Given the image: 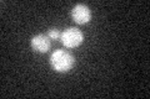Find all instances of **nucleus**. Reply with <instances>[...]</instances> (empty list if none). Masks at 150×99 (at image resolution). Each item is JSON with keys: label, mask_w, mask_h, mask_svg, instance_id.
I'll use <instances>...</instances> for the list:
<instances>
[{"label": "nucleus", "mask_w": 150, "mask_h": 99, "mask_svg": "<svg viewBox=\"0 0 150 99\" xmlns=\"http://www.w3.org/2000/svg\"><path fill=\"white\" fill-rule=\"evenodd\" d=\"M71 17L79 25H85V24L90 21L91 11L89 9V6L85 5V4H76L71 10Z\"/></svg>", "instance_id": "nucleus-3"}, {"label": "nucleus", "mask_w": 150, "mask_h": 99, "mask_svg": "<svg viewBox=\"0 0 150 99\" xmlns=\"http://www.w3.org/2000/svg\"><path fill=\"white\" fill-rule=\"evenodd\" d=\"M46 36H48L50 40H59L62 34L59 32L58 29H49L48 32H46Z\"/></svg>", "instance_id": "nucleus-5"}, {"label": "nucleus", "mask_w": 150, "mask_h": 99, "mask_svg": "<svg viewBox=\"0 0 150 99\" xmlns=\"http://www.w3.org/2000/svg\"><path fill=\"white\" fill-rule=\"evenodd\" d=\"M50 64L55 72L67 73L74 67V56L65 50H56L50 56Z\"/></svg>", "instance_id": "nucleus-1"}, {"label": "nucleus", "mask_w": 150, "mask_h": 99, "mask_svg": "<svg viewBox=\"0 0 150 99\" xmlns=\"http://www.w3.org/2000/svg\"><path fill=\"white\" fill-rule=\"evenodd\" d=\"M60 41H62V44L67 47V48H75V47L80 46L83 44L84 34L78 27H69V29L64 30L62 32Z\"/></svg>", "instance_id": "nucleus-2"}, {"label": "nucleus", "mask_w": 150, "mask_h": 99, "mask_svg": "<svg viewBox=\"0 0 150 99\" xmlns=\"http://www.w3.org/2000/svg\"><path fill=\"white\" fill-rule=\"evenodd\" d=\"M30 45H31V48L34 50L35 52L45 53L49 51L51 42H50L49 37L46 36V34H39V35H35L31 37Z\"/></svg>", "instance_id": "nucleus-4"}]
</instances>
